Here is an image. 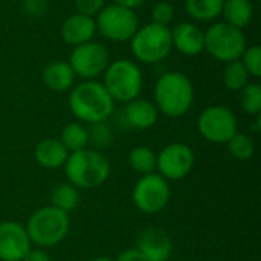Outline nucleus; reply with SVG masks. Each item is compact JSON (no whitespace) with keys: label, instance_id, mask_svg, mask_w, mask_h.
<instances>
[{"label":"nucleus","instance_id":"obj_1","mask_svg":"<svg viewBox=\"0 0 261 261\" xmlns=\"http://www.w3.org/2000/svg\"><path fill=\"white\" fill-rule=\"evenodd\" d=\"M69 109L83 124L106 122L115 110V101L96 80H86L72 87L69 95Z\"/></svg>","mask_w":261,"mask_h":261},{"label":"nucleus","instance_id":"obj_2","mask_svg":"<svg viewBox=\"0 0 261 261\" xmlns=\"http://www.w3.org/2000/svg\"><path fill=\"white\" fill-rule=\"evenodd\" d=\"M194 104V86L182 72H165L154 86V106L168 118H180Z\"/></svg>","mask_w":261,"mask_h":261},{"label":"nucleus","instance_id":"obj_3","mask_svg":"<svg viewBox=\"0 0 261 261\" xmlns=\"http://www.w3.org/2000/svg\"><path fill=\"white\" fill-rule=\"evenodd\" d=\"M67 182L78 190L101 187L110 176V161L96 148H84L69 153L64 164Z\"/></svg>","mask_w":261,"mask_h":261},{"label":"nucleus","instance_id":"obj_4","mask_svg":"<svg viewBox=\"0 0 261 261\" xmlns=\"http://www.w3.org/2000/svg\"><path fill=\"white\" fill-rule=\"evenodd\" d=\"M24 228L32 245L41 249L54 248L69 236L70 217L52 205H47L34 211Z\"/></svg>","mask_w":261,"mask_h":261},{"label":"nucleus","instance_id":"obj_5","mask_svg":"<svg viewBox=\"0 0 261 261\" xmlns=\"http://www.w3.org/2000/svg\"><path fill=\"white\" fill-rule=\"evenodd\" d=\"M144 84L142 70L138 63L125 58L115 60L104 72L102 86L109 92L113 101L130 102L138 98Z\"/></svg>","mask_w":261,"mask_h":261},{"label":"nucleus","instance_id":"obj_6","mask_svg":"<svg viewBox=\"0 0 261 261\" xmlns=\"http://www.w3.org/2000/svg\"><path fill=\"white\" fill-rule=\"evenodd\" d=\"M132 54L136 60L145 64H156L165 60L171 50V29L156 23L139 26L130 40Z\"/></svg>","mask_w":261,"mask_h":261},{"label":"nucleus","instance_id":"obj_7","mask_svg":"<svg viewBox=\"0 0 261 261\" xmlns=\"http://www.w3.org/2000/svg\"><path fill=\"white\" fill-rule=\"evenodd\" d=\"M246 47L248 43L243 31L226 21L213 23L205 31V50L222 63L240 60Z\"/></svg>","mask_w":261,"mask_h":261},{"label":"nucleus","instance_id":"obj_8","mask_svg":"<svg viewBox=\"0 0 261 261\" xmlns=\"http://www.w3.org/2000/svg\"><path fill=\"white\" fill-rule=\"evenodd\" d=\"M96 32L104 38L116 43L130 41L135 32L139 29V18L133 9L112 3L104 6L95 18Z\"/></svg>","mask_w":261,"mask_h":261},{"label":"nucleus","instance_id":"obj_9","mask_svg":"<svg viewBox=\"0 0 261 261\" xmlns=\"http://www.w3.org/2000/svg\"><path fill=\"white\" fill-rule=\"evenodd\" d=\"M171 197V188L167 179H164L161 174L150 173L145 176H141L132 191V200L135 206L148 216L158 214L164 211L170 202Z\"/></svg>","mask_w":261,"mask_h":261},{"label":"nucleus","instance_id":"obj_10","mask_svg":"<svg viewBox=\"0 0 261 261\" xmlns=\"http://www.w3.org/2000/svg\"><path fill=\"white\" fill-rule=\"evenodd\" d=\"M237 116L225 106L206 107L197 118V132L213 144H226L239 130Z\"/></svg>","mask_w":261,"mask_h":261},{"label":"nucleus","instance_id":"obj_11","mask_svg":"<svg viewBox=\"0 0 261 261\" xmlns=\"http://www.w3.org/2000/svg\"><path fill=\"white\" fill-rule=\"evenodd\" d=\"M110 64L109 49L98 41H87L75 46L69 57V66L72 67L75 76L86 80H95L102 75Z\"/></svg>","mask_w":261,"mask_h":261},{"label":"nucleus","instance_id":"obj_12","mask_svg":"<svg viewBox=\"0 0 261 261\" xmlns=\"http://www.w3.org/2000/svg\"><path fill=\"white\" fill-rule=\"evenodd\" d=\"M194 162L196 156L191 147L182 142H173L156 154V173L168 182L182 180L191 173Z\"/></svg>","mask_w":261,"mask_h":261},{"label":"nucleus","instance_id":"obj_13","mask_svg":"<svg viewBox=\"0 0 261 261\" xmlns=\"http://www.w3.org/2000/svg\"><path fill=\"white\" fill-rule=\"evenodd\" d=\"M31 248L24 225L14 220L0 223V261H23Z\"/></svg>","mask_w":261,"mask_h":261},{"label":"nucleus","instance_id":"obj_14","mask_svg":"<svg viewBox=\"0 0 261 261\" xmlns=\"http://www.w3.org/2000/svg\"><path fill=\"white\" fill-rule=\"evenodd\" d=\"M136 249L147 261H170L173 254V240L161 228H148L138 237Z\"/></svg>","mask_w":261,"mask_h":261},{"label":"nucleus","instance_id":"obj_15","mask_svg":"<svg viewBox=\"0 0 261 261\" xmlns=\"http://www.w3.org/2000/svg\"><path fill=\"white\" fill-rule=\"evenodd\" d=\"M173 49L187 57H196L205 50V32L196 23L180 21L171 29Z\"/></svg>","mask_w":261,"mask_h":261},{"label":"nucleus","instance_id":"obj_16","mask_svg":"<svg viewBox=\"0 0 261 261\" xmlns=\"http://www.w3.org/2000/svg\"><path fill=\"white\" fill-rule=\"evenodd\" d=\"M61 38L69 46H80L83 43L92 41L96 34L95 18L81 12L69 15L61 24Z\"/></svg>","mask_w":261,"mask_h":261},{"label":"nucleus","instance_id":"obj_17","mask_svg":"<svg viewBox=\"0 0 261 261\" xmlns=\"http://www.w3.org/2000/svg\"><path fill=\"white\" fill-rule=\"evenodd\" d=\"M124 116L130 127L138 130H148L158 122L159 110L156 109L154 102L138 96L127 102Z\"/></svg>","mask_w":261,"mask_h":261},{"label":"nucleus","instance_id":"obj_18","mask_svg":"<svg viewBox=\"0 0 261 261\" xmlns=\"http://www.w3.org/2000/svg\"><path fill=\"white\" fill-rule=\"evenodd\" d=\"M67 156L69 151L63 147L60 139H54V138L41 139L34 148L35 162L46 170H57L64 167Z\"/></svg>","mask_w":261,"mask_h":261},{"label":"nucleus","instance_id":"obj_19","mask_svg":"<svg viewBox=\"0 0 261 261\" xmlns=\"http://www.w3.org/2000/svg\"><path fill=\"white\" fill-rule=\"evenodd\" d=\"M43 84L52 92H67L73 87L75 73L69 63L66 61H52L44 66L41 72Z\"/></svg>","mask_w":261,"mask_h":261},{"label":"nucleus","instance_id":"obj_20","mask_svg":"<svg viewBox=\"0 0 261 261\" xmlns=\"http://www.w3.org/2000/svg\"><path fill=\"white\" fill-rule=\"evenodd\" d=\"M222 15L231 26L243 29L254 17V3L251 0H223Z\"/></svg>","mask_w":261,"mask_h":261},{"label":"nucleus","instance_id":"obj_21","mask_svg":"<svg viewBox=\"0 0 261 261\" xmlns=\"http://www.w3.org/2000/svg\"><path fill=\"white\" fill-rule=\"evenodd\" d=\"M80 190L69 182H60L50 193V205L66 214L72 213L80 205Z\"/></svg>","mask_w":261,"mask_h":261},{"label":"nucleus","instance_id":"obj_22","mask_svg":"<svg viewBox=\"0 0 261 261\" xmlns=\"http://www.w3.org/2000/svg\"><path fill=\"white\" fill-rule=\"evenodd\" d=\"M60 142L69 151H80L89 147V130L81 122H69L60 132Z\"/></svg>","mask_w":261,"mask_h":261},{"label":"nucleus","instance_id":"obj_23","mask_svg":"<svg viewBox=\"0 0 261 261\" xmlns=\"http://www.w3.org/2000/svg\"><path fill=\"white\" fill-rule=\"evenodd\" d=\"M185 9L196 21H213L222 15L223 0H185Z\"/></svg>","mask_w":261,"mask_h":261},{"label":"nucleus","instance_id":"obj_24","mask_svg":"<svg viewBox=\"0 0 261 261\" xmlns=\"http://www.w3.org/2000/svg\"><path fill=\"white\" fill-rule=\"evenodd\" d=\"M128 165L130 168L141 174H150L156 171V153L147 145H136L128 153Z\"/></svg>","mask_w":261,"mask_h":261},{"label":"nucleus","instance_id":"obj_25","mask_svg":"<svg viewBox=\"0 0 261 261\" xmlns=\"http://www.w3.org/2000/svg\"><path fill=\"white\" fill-rule=\"evenodd\" d=\"M249 73L243 63L240 60L226 63V67L223 70V84L228 90L240 92L248 83H249Z\"/></svg>","mask_w":261,"mask_h":261},{"label":"nucleus","instance_id":"obj_26","mask_svg":"<svg viewBox=\"0 0 261 261\" xmlns=\"http://www.w3.org/2000/svg\"><path fill=\"white\" fill-rule=\"evenodd\" d=\"M228 151L229 154L237 161H249L255 154V142L251 136L245 133H236L228 142Z\"/></svg>","mask_w":261,"mask_h":261},{"label":"nucleus","instance_id":"obj_27","mask_svg":"<svg viewBox=\"0 0 261 261\" xmlns=\"http://www.w3.org/2000/svg\"><path fill=\"white\" fill-rule=\"evenodd\" d=\"M240 106L252 116L261 113V86L258 83H248L240 90Z\"/></svg>","mask_w":261,"mask_h":261},{"label":"nucleus","instance_id":"obj_28","mask_svg":"<svg viewBox=\"0 0 261 261\" xmlns=\"http://www.w3.org/2000/svg\"><path fill=\"white\" fill-rule=\"evenodd\" d=\"M240 61L246 67L248 73L251 76L260 78L261 76V47L258 44L249 46L245 49V52L240 57Z\"/></svg>","mask_w":261,"mask_h":261},{"label":"nucleus","instance_id":"obj_29","mask_svg":"<svg viewBox=\"0 0 261 261\" xmlns=\"http://www.w3.org/2000/svg\"><path fill=\"white\" fill-rule=\"evenodd\" d=\"M87 130H89V142H92L95 147L104 148L112 142V130L104 122L92 124L90 128Z\"/></svg>","mask_w":261,"mask_h":261},{"label":"nucleus","instance_id":"obj_30","mask_svg":"<svg viewBox=\"0 0 261 261\" xmlns=\"http://www.w3.org/2000/svg\"><path fill=\"white\" fill-rule=\"evenodd\" d=\"M151 23L161 24V26H170L174 20V8L168 2H159L154 5L151 11Z\"/></svg>","mask_w":261,"mask_h":261},{"label":"nucleus","instance_id":"obj_31","mask_svg":"<svg viewBox=\"0 0 261 261\" xmlns=\"http://www.w3.org/2000/svg\"><path fill=\"white\" fill-rule=\"evenodd\" d=\"M73 2H75V8L78 12L95 17L104 8L106 0H73Z\"/></svg>","mask_w":261,"mask_h":261},{"label":"nucleus","instance_id":"obj_32","mask_svg":"<svg viewBox=\"0 0 261 261\" xmlns=\"http://www.w3.org/2000/svg\"><path fill=\"white\" fill-rule=\"evenodd\" d=\"M23 8L29 15L38 17L46 11V0H23Z\"/></svg>","mask_w":261,"mask_h":261},{"label":"nucleus","instance_id":"obj_33","mask_svg":"<svg viewBox=\"0 0 261 261\" xmlns=\"http://www.w3.org/2000/svg\"><path fill=\"white\" fill-rule=\"evenodd\" d=\"M115 261H147V258L136 248H132V249L122 251Z\"/></svg>","mask_w":261,"mask_h":261},{"label":"nucleus","instance_id":"obj_34","mask_svg":"<svg viewBox=\"0 0 261 261\" xmlns=\"http://www.w3.org/2000/svg\"><path fill=\"white\" fill-rule=\"evenodd\" d=\"M23 261H50L49 254L41 249V248H31V251L26 254V257L23 258Z\"/></svg>","mask_w":261,"mask_h":261},{"label":"nucleus","instance_id":"obj_35","mask_svg":"<svg viewBox=\"0 0 261 261\" xmlns=\"http://www.w3.org/2000/svg\"><path fill=\"white\" fill-rule=\"evenodd\" d=\"M113 3H116V5H121V6H125V8H128V9H136V8H139L141 5H144L145 3V0H113Z\"/></svg>","mask_w":261,"mask_h":261},{"label":"nucleus","instance_id":"obj_36","mask_svg":"<svg viewBox=\"0 0 261 261\" xmlns=\"http://www.w3.org/2000/svg\"><path fill=\"white\" fill-rule=\"evenodd\" d=\"M252 132L254 133H260L261 132V118L260 115L255 116V121L252 122Z\"/></svg>","mask_w":261,"mask_h":261},{"label":"nucleus","instance_id":"obj_37","mask_svg":"<svg viewBox=\"0 0 261 261\" xmlns=\"http://www.w3.org/2000/svg\"><path fill=\"white\" fill-rule=\"evenodd\" d=\"M90 261H115L113 258H109V257H96V258H93V260Z\"/></svg>","mask_w":261,"mask_h":261},{"label":"nucleus","instance_id":"obj_38","mask_svg":"<svg viewBox=\"0 0 261 261\" xmlns=\"http://www.w3.org/2000/svg\"><path fill=\"white\" fill-rule=\"evenodd\" d=\"M255 2H261V0H255Z\"/></svg>","mask_w":261,"mask_h":261}]
</instances>
